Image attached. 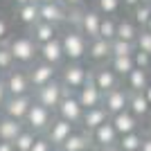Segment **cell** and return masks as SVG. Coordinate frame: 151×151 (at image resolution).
I'll list each match as a JSON object with an SVG mask.
<instances>
[{"instance_id":"1","label":"cell","mask_w":151,"mask_h":151,"mask_svg":"<svg viewBox=\"0 0 151 151\" xmlns=\"http://www.w3.org/2000/svg\"><path fill=\"white\" fill-rule=\"evenodd\" d=\"M63 47V57L68 61H81L88 52V38L83 36L77 27H65L63 34H59Z\"/></svg>"},{"instance_id":"2","label":"cell","mask_w":151,"mask_h":151,"mask_svg":"<svg viewBox=\"0 0 151 151\" xmlns=\"http://www.w3.org/2000/svg\"><path fill=\"white\" fill-rule=\"evenodd\" d=\"M9 50L14 54V61L16 63H23V65H32V63L38 59V45L32 41L29 34L25 36H16V38H9L7 41Z\"/></svg>"},{"instance_id":"3","label":"cell","mask_w":151,"mask_h":151,"mask_svg":"<svg viewBox=\"0 0 151 151\" xmlns=\"http://www.w3.org/2000/svg\"><path fill=\"white\" fill-rule=\"evenodd\" d=\"M65 93H70V90L65 88V86H63L59 79H52V81H47L45 86L32 90V97H34V101L43 104L45 108L54 111V108L59 106V101L63 99V95H65Z\"/></svg>"},{"instance_id":"4","label":"cell","mask_w":151,"mask_h":151,"mask_svg":"<svg viewBox=\"0 0 151 151\" xmlns=\"http://www.w3.org/2000/svg\"><path fill=\"white\" fill-rule=\"evenodd\" d=\"M88 75H90L88 68H83L79 61H70L68 65L61 68V79H59V81H61L70 93H75V90H79L83 83H86Z\"/></svg>"},{"instance_id":"5","label":"cell","mask_w":151,"mask_h":151,"mask_svg":"<svg viewBox=\"0 0 151 151\" xmlns=\"http://www.w3.org/2000/svg\"><path fill=\"white\" fill-rule=\"evenodd\" d=\"M52 120H54V111L45 108L43 104H38V101H32V106H29V111H27L23 122H25V126L32 129L34 133H41L50 126Z\"/></svg>"},{"instance_id":"6","label":"cell","mask_w":151,"mask_h":151,"mask_svg":"<svg viewBox=\"0 0 151 151\" xmlns=\"http://www.w3.org/2000/svg\"><path fill=\"white\" fill-rule=\"evenodd\" d=\"M54 113L61 117V120L70 122V124H81V115H83V106L79 104L75 93H65L63 99L59 101V106L54 108Z\"/></svg>"},{"instance_id":"7","label":"cell","mask_w":151,"mask_h":151,"mask_svg":"<svg viewBox=\"0 0 151 151\" xmlns=\"http://www.w3.org/2000/svg\"><path fill=\"white\" fill-rule=\"evenodd\" d=\"M57 65H50V63L45 61H34L32 65H27V79H29L32 83V90L34 88H41V86H45L47 81H52V79H57Z\"/></svg>"},{"instance_id":"8","label":"cell","mask_w":151,"mask_h":151,"mask_svg":"<svg viewBox=\"0 0 151 151\" xmlns=\"http://www.w3.org/2000/svg\"><path fill=\"white\" fill-rule=\"evenodd\" d=\"M5 88H7V97L12 95H29L32 93V83L27 79V72L20 68H12L9 72H5Z\"/></svg>"},{"instance_id":"9","label":"cell","mask_w":151,"mask_h":151,"mask_svg":"<svg viewBox=\"0 0 151 151\" xmlns=\"http://www.w3.org/2000/svg\"><path fill=\"white\" fill-rule=\"evenodd\" d=\"M32 101H34V97H32V93L29 95H12V97H7L5 99V104H2V111H5V115L7 117H14V120H25V115H27V111H29V106H32Z\"/></svg>"},{"instance_id":"10","label":"cell","mask_w":151,"mask_h":151,"mask_svg":"<svg viewBox=\"0 0 151 151\" xmlns=\"http://www.w3.org/2000/svg\"><path fill=\"white\" fill-rule=\"evenodd\" d=\"M38 20H45V23H52V25H65L68 20V7L63 2H45V5H38Z\"/></svg>"},{"instance_id":"11","label":"cell","mask_w":151,"mask_h":151,"mask_svg":"<svg viewBox=\"0 0 151 151\" xmlns=\"http://www.w3.org/2000/svg\"><path fill=\"white\" fill-rule=\"evenodd\" d=\"M126 104H129V90L124 86H115L108 93H104V99H101V106L108 111V115H115L120 111H126Z\"/></svg>"},{"instance_id":"12","label":"cell","mask_w":151,"mask_h":151,"mask_svg":"<svg viewBox=\"0 0 151 151\" xmlns=\"http://www.w3.org/2000/svg\"><path fill=\"white\" fill-rule=\"evenodd\" d=\"M90 79H93V83L101 90V93H108L111 88L120 86V77L108 68V63H99L97 68L90 70Z\"/></svg>"},{"instance_id":"13","label":"cell","mask_w":151,"mask_h":151,"mask_svg":"<svg viewBox=\"0 0 151 151\" xmlns=\"http://www.w3.org/2000/svg\"><path fill=\"white\" fill-rule=\"evenodd\" d=\"M75 95H77V99H79V104L83 106V111H86V108L101 106V99H104V93H101V90L93 83L90 75H88V79H86V83H83L81 88L75 90Z\"/></svg>"},{"instance_id":"14","label":"cell","mask_w":151,"mask_h":151,"mask_svg":"<svg viewBox=\"0 0 151 151\" xmlns=\"http://www.w3.org/2000/svg\"><path fill=\"white\" fill-rule=\"evenodd\" d=\"M99 20H101V14L97 12V9H83L81 7L77 29L81 32L86 38H95L97 34H99Z\"/></svg>"},{"instance_id":"15","label":"cell","mask_w":151,"mask_h":151,"mask_svg":"<svg viewBox=\"0 0 151 151\" xmlns=\"http://www.w3.org/2000/svg\"><path fill=\"white\" fill-rule=\"evenodd\" d=\"M38 59L45 63H50V65H61L63 61H65V57H63V47H61V38L54 36L52 41H47V43H41L38 45Z\"/></svg>"},{"instance_id":"16","label":"cell","mask_w":151,"mask_h":151,"mask_svg":"<svg viewBox=\"0 0 151 151\" xmlns=\"http://www.w3.org/2000/svg\"><path fill=\"white\" fill-rule=\"evenodd\" d=\"M72 131H75V124H70V122H65V120H61V117H57V120H52L50 126L45 129V138L50 140L52 147L57 149V147L63 145V140L68 138Z\"/></svg>"},{"instance_id":"17","label":"cell","mask_w":151,"mask_h":151,"mask_svg":"<svg viewBox=\"0 0 151 151\" xmlns=\"http://www.w3.org/2000/svg\"><path fill=\"white\" fill-rule=\"evenodd\" d=\"M117 131H115V126L111 124V120H106L104 124H99L95 131H90V140H93L95 145H97V149L99 147H113L117 145Z\"/></svg>"},{"instance_id":"18","label":"cell","mask_w":151,"mask_h":151,"mask_svg":"<svg viewBox=\"0 0 151 151\" xmlns=\"http://www.w3.org/2000/svg\"><path fill=\"white\" fill-rule=\"evenodd\" d=\"M86 57L93 59L95 63H106L111 59V41L101 36H95V38H88V52Z\"/></svg>"},{"instance_id":"19","label":"cell","mask_w":151,"mask_h":151,"mask_svg":"<svg viewBox=\"0 0 151 151\" xmlns=\"http://www.w3.org/2000/svg\"><path fill=\"white\" fill-rule=\"evenodd\" d=\"M106 120H111V115H108V111L104 106H95V108H86L81 115V126L83 131H95L99 124H104Z\"/></svg>"},{"instance_id":"20","label":"cell","mask_w":151,"mask_h":151,"mask_svg":"<svg viewBox=\"0 0 151 151\" xmlns=\"http://www.w3.org/2000/svg\"><path fill=\"white\" fill-rule=\"evenodd\" d=\"M29 36L36 45L47 43V41H52L54 36H59V27L52 25V23H45V20H36V23L29 27Z\"/></svg>"},{"instance_id":"21","label":"cell","mask_w":151,"mask_h":151,"mask_svg":"<svg viewBox=\"0 0 151 151\" xmlns=\"http://www.w3.org/2000/svg\"><path fill=\"white\" fill-rule=\"evenodd\" d=\"M111 124L115 126L117 135H124V133H131V131H138V117L131 115L129 111H120V113L111 115Z\"/></svg>"},{"instance_id":"22","label":"cell","mask_w":151,"mask_h":151,"mask_svg":"<svg viewBox=\"0 0 151 151\" xmlns=\"http://www.w3.org/2000/svg\"><path fill=\"white\" fill-rule=\"evenodd\" d=\"M90 145H93V140H90L88 131H81V133L72 131L68 138L63 140V145L59 149L61 151H86V149H90Z\"/></svg>"},{"instance_id":"23","label":"cell","mask_w":151,"mask_h":151,"mask_svg":"<svg viewBox=\"0 0 151 151\" xmlns=\"http://www.w3.org/2000/svg\"><path fill=\"white\" fill-rule=\"evenodd\" d=\"M25 129V122L20 120H14V117H0V140L2 142H14L16 135Z\"/></svg>"},{"instance_id":"24","label":"cell","mask_w":151,"mask_h":151,"mask_svg":"<svg viewBox=\"0 0 151 151\" xmlns=\"http://www.w3.org/2000/svg\"><path fill=\"white\" fill-rule=\"evenodd\" d=\"M124 79H126V90L129 93H142L147 88V83H149V70L133 68Z\"/></svg>"},{"instance_id":"25","label":"cell","mask_w":151,"mask_h":151,"mask_svg":"<svg viewBox=\"0 0 151 151\" xmlns=\"http://www.w3.org/2000/svg\"><path fill=\"white\" fill-rule=\"evenodd\" d=\"M149 101H147L145 93H129V104H126V111L131 115H135V117H147V113H149Z\"/></svg>"},{"instance_id":"26","label":"cell","mask_w":151,"mask_h":151,"mask_svg":"<svg viewBox=\"0 0 151 151\" xmlns=\"http://www.w3.org/2000/svg\"><path fill=\"white\" fill-rule=\"evenodd\" d=\"M16 16L23 25L32 27L38 20V2H27V5H18L16 7Z\"/></svg>"},{"instance_id":"27","label":"cell","mask_w":151,"mask_h":151,"mask_svg":"<svg viewBox=\"0 0 151 151\" xmlns=\"http://www.w3.org/2000/svg\"><path fill=\"white\" fill-rule=\"evenodd\" d=\"M106 63H108V68L113 70L120 79H122V77H126L133 68H135V65H133V54H131V57H111Z\"/></svg>"},{"instance_id":"28","label":"cell","mask_w":151,"mask_h":151,"mask_svg":"<svg viewBox=\"0 0 151 151\" xmlns=\"http://www.w3.org/2000/svg\"><path fill=\"white\" fill-rule=\"evenodd\" d=\"M140 27L129 18H120L117 20V29H115V38H122V41H133L135 43V36H138Z\"/></svg>"},{"instance_id":"29","label":"cell","mask_w":151,"mask_h":151,"mask_svg":"<svg viewBox=\"0 0 151 151\" xmlns=\"http://www.w3.org/2000/svg\"><path fill=\"white\" fill-rule=\"evenodd\" d=\"M140 145H142V133L138 131L124 133L117 138V149L120 151H140Z\"/></svg>"},{"instance_id":"30","label":"cell","mask_w":151,"mask_h":151,"mask_svg":"<svg viewBox=\"0 0 151 151\" xmlns=\"http://www.w3.org/2000/svg\"><path fill=\"white\" fill-rule=\"evenodd\" d=\"M135 52V43L133 41H122V38H113L111 41V57H131Z\"/></svg>"},{"instance_id":"31","label":"cell","mask_w":151,"mask_h":151,"mask_svg":"<svg viewBox=\"0 0 151 151\" xmlns=\"http://www.w3.org/2000/svg\"><path fill=\"white\" fill-rule=\"evenodd\" d=\"M34 140H36V133L25 126V129L16 135V140H14L12 145H14V149H16V151H29V147L34 145Z\"/></svg>"},{"instance_id":"32","label":"cell","mask_w":151,"mask_h":151,"mask_svg":"<svg viewBox=\"0 0 151 151\" xmlns=\"http://www.w3.org/2000/svg\"><path fill=\"white\" fill-rule=\"evenodd\" d=\"M115 29H117V18H115V16H101L99 34H97V36L106 38V41H113L115 38Z\"/></svg>"},{"instance_id":"33","label":"cell","mask_w":151,"mask_h":151,"mask_svg":"<svg viewBox=\"0 0 151 151\" xmlns=\"http://www.w3.org/2000/svg\"><path fill=\"white\" fill-rule=\"evenodd\" d=\"M95 9L101 16H115L122 9V0H95Z\"/></svg>"},{"instance_id":"34","label":"cell","mask_w":151,"mask_h":151,"mask_svg":"<svg viewBox=\"0 0 151 151\" xmlns=\"http://www.w3.org/2000/svg\"><path fill=\"white\" fill-rule=\"evenodd\" d=\"M131 16H133V23L142 29V27L147 25V20H149V16H151V5H145V2H140L138 7H133L131 9Z\"/></svg>"},{"instance_id":"35","label":"cell","mask_w":151,"mask_h":151,"mask_svg":"<svg viewBox=\"0 0 151 151\" xmlns=\"http://www.w3.org/2000/svg\"><path fill=\"white\" fill-rule=\"evenodd\" d=\"M12 68H16V61H14V54L9 50L7 41L0 43V72H9Z\"/></svg>"},{"instance_id":"36","label":"cell","mask_w":151,"mask_h":151,"mask_svg":"<svg viewBox=\"0 0 151 151\" xmlns=\"http://www.w3.org/2000/svg\"><path fill=\"white\" fill-rule=\"evenodd\" d=\"M135 50L151 54V32H147V29L138 32V36H135Z\"/></svg>"},{"instance_id":"37","label":"cell","mask_w":151,"mask_h":151,"mask_svg":"<svg viewBox=\"0 0 151 151\" xmlns=\"http://www.w3.org/2000/svg\"><path fill=\"white\" fill-rule=\"evenodd\" d=\"M133 65H135V68H142V70H149L151 68V54L135 50L133 52Z\"/></svg>"},{"instance_id":"38","label":"cell","mask_w":151,"mask_h":151,"mask_svg":"<svg viewBox=\"0 0 151 151\" xmlns=\"http://www.w3.org/2000/svg\"><path fill=\"white\" fill-rule=\"evenodd\" d=\"M29 151H54V147H52V142L45 135H36V140L29 147Z\"/></svg>"},{"instance_id":"39","label":"cell","mask_w":151,"mask_h":151,"mask_svg":"<svg viewBox=\"0 0 151 151\" xmlns=\"http://www.w3.org/2000/svg\"><path fill=\"white\" fill-rule=\"evenodd\" d=\"M7 34H9V23L5 18H0V43L7 41Z\"/></svg>"},{"instance_id":"40","label":"cell","mask_w":151,"mask_h":151,"mask_svg":"<svg viewBox=\"0 0 151 151\" xmlns=\"http://www.w3.org/2000/svg\"><path fill=\"white\" fill-rule=\"evenodd\" d=\"M61 2L68 7V9H75V7H83V2H86V0H61Z\"/></svg>"},{"instance_id":"41","label":"cell","mask_w":151,"mask_h":151,"mask_svg":"<svg viewBox=\"0 0 151 151\" xmlns=\"http://www.w3.org/2000/svg\"><path fill=\"white\" fill-rule=\"evenodd\" d=\"M140 151H151V135H142V145Z\"/></svg>"},{"instance_id":"42","label":"cell","mask_w":151,"mask_h":151,"mask_svg":"<svg viewBox=\"0 0 151 151\" xmlns=\"http://www.w3.org/2000/svg\"><path fill=\"white\" fill-rule=\"evenodd\" d=\"M5 99H7V88H5V81L0 79V106L5 104Z\"/></svg>"},{"instance_id":"43","label":"cell","mask_w":151,"mask_h":151,"mask_svg":"<svg viewBox=\"0 0 151 151\" xmlns=\"http://www.w3.org/2000/svg\"><path fill=\"white\" fill-rule=\"evenodd\" d=\"M138 5H140V0H122L124 9H133V7H138Z\"/></svg>"},{"instance_id":"44","label":"cell","mask_w":151,"mask_h":151,"mask_svg":"<svg viewBox=\"0 0 151 151\" xmlns=\"http://www.w3.org/2000/svg\"><path fill=\"white\" fill-rule=\"evenodd\" d=\"M0 151H16V149H14L12 142H2V140H0Z\"/></svg>"},{"instance_id":"45","label":"cell","mask_w":151,"mask_h":151,"mask_svg":"<svg viewBox=\"0 0 151 151\" xmlns=\"http://www.w3.org/2000/svg\"><path fill=\"white\" fill-rule=\"evenodd\" d=\"M142 93H145V97H147V101H149V106H151V81L147 83V88L142 90Z\"/></svg>"},{"instance_id":"46","label":"cell","mask_w":151,"mask_h":151,"mask_svg":"<svg viewBox=\"0 0 151 151\" xmlns=\"http://www.w3.org/2000/svg\"><path fill=\"white\" fill-rule=\"evenodd\" d=\"M97 151H120V149H117V145H113V147H99Z\"/></svg>"},{"instance_id":"47","label":"cell","mask_w":151,"mask_h":151,"mask_svg":"<svg viewBox=\"0 0 151 151\" xmlns=\"http://www.w3.org/2000/svg\"><path fill=\"white\" fill-rule=\"evenodd\" d=\"M12 2L18 7V5H27V2H36V0H12Z\"/></svg>"},{"instance_id":"48","label":"cell","mask_w":151,"mask_h":151,"mask_svg":"<svg viewBox=\"0 0 151 151\" xmlns=\"http://www.w3.org/2000/svg\"><path fill=\"white\" fill-rule=\"evenodd\" d=\"M38 5H45V2H61V0H36Z\"/></svg>"},{"instance_id":"49","label":"cell","mask_w":151,"mask_h":151,"mask_svg":"<svg viewBox=\"0 0 151 151\" xmlns=\"http://www.w3.org/2000/svg\"><path fill=\"white\" fill-rule=\"evenodd\" d=\"M142 29H147V32H151V16H149V20H147V25L142 27Z\"/></svg>"},{"instance_id":"50","label":"cell","mask_w":151,"mask_h":151,"mask_svg":"<svg viewBox=\"0 0 151 151\" xmlns=\"http://www.w3.org/2000/svg\"><path fill=\"white\" fill-rule=\"evenodd\" d=\"M140 2H145V5H151V0H140Z\"/></svg>"},{"instance_id":"51","label":"cell","mask_w":151,"mask_h":151,"mask_svg":"<svg viewBox=\"0 0 151 151\" xmlns=\"http://www.w3.org/2000/svg\"><path fill=\"white\" fill-rule=\"evenodd\" d=\"M86 151H97V149H86Z\"/></svg>"},{"instance_id":"52","label":"cell","mask_w":151,"mask_h":151,"mask_svg":"<svg viewBox=\"0 0 151 151\" xmlns=\"http://www.w3.org/2000/svg\"><path fill=\"white\" fill-rule=\"evenodd\" d=\"M0 75H2V72H0Z\"/></svg>"}]
</instances>
